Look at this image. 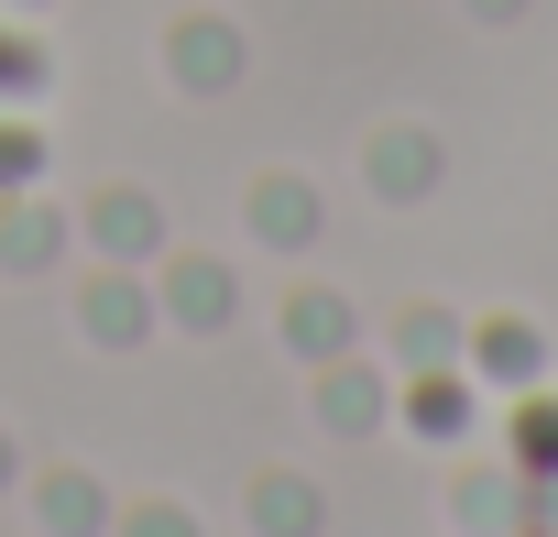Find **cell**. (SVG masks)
Segmentation results:
<instances>
[{"label":"cell","mask_w":558,"mask_h":537,"mask_svg":"<svg viewBox=\"0 0 558 537\" xmlns=\"http://www.w3.org/2000/svg\"><path fill=\"white\" fill-rule=\"evenodd\" d=\"M241 77H252V45H241L230 12H175V23H165V88H186V99H230Z\"/></svg>","instance_id":"obj_1"},{"label":"cell","mask_w":558,"mask_h":537,"mask_svg":"<svg viewBox=\"0 0 558 537\" xmlns=\"http://www.w3.org/2000/svg\"><path fill=\"white\" fill-rule=\"evenodd\" d=\"M154 308H165V330L219 341V330L241 319V275H230L219 252H165V263H154Z\"/></svg>","instance_id":"obj_2"},{"label":"cell","mask_w":558,"mask_h":537,"mask_svg":"<svg viewBox=\"0 0 558 537\" xmlns=\"http://www.w3.org/2000/svg\"><path fill=\"white\" fill-rule=\"evenodd\" d=\"M362 187H373L384 208H427V198L449 187V143H438L427 121H384V132L362 143Z\"/></svg>","instance_id":"obj_3"},{"label":"cell","mask_w":558,"mask_h":537,"mask_svg":"<svg viewBox=\"0 0 558 537\" xmlns=\"http://www.w3.org/2000/svg\"><path fill=\"white\" fill-rule=\"evenodd\" d=\"M307 406H318L329 439H373V428H395V373L373 351H340V362L307 373Z\"/></svg>","instance_id":"obj_4"},{"label":"cell","mask_w":558,"mask_h":537,"mask_svg":"<svg viewBox=\"0 0 558 537\" xmlns=\"http://www.w3.org/2000/svg\"><path fill=\"white\" fill-rule=\"evenodd\" d=\"M77 241L99 252V263H165L175 241H165V198L154 187H99L88 208H77Z\"/></svg>","instance_id":"obj_5"},{"label":"cell","mask_w":558,"mask_h":537,"mask_svg":"<svg viewBox=\"0 0 558 537\" xmlns=\"http://www.w3.org/2000/svg\"><path fill=\"white\" fill-rule=\"evenodd\" d=\"M77 330H88L99 351H143V341L165 330V308H154V286H143V263H99V275L77 286Z\"/></svg>","instance_id":"obj_6"},{"label":"cell","mask_w":558,"mask_h":537,"mask_svg":"<svg viewBox=\"0 0 558 537\" xmlns=\"http://www.w3.org/2000/svg\"><path fill=\"white\" fill-rule=\"evenodd\" d=\"M66 241H77V219H66L56 198H34V187H0V275H12V286L56 275V263H66Z\"/></svg>","instance_id":"obj_7"},{"label":"cell","mask_w":558,"mask_h":537,"mask_svg":"<svg viewBox=\"0 0 558 537\" xmlns=\"http://www.w3.org/2000/svg\"><path fill=\"white\" fill-rule=\"evenodd\" d=\"M241 230H252L263 252H318V230H329V198H318L307 176H252V198H241Z\"/></svg>","instance_id":"obj_8"},{"label":"cell","mask_w":558,"mask_h":537,"mask_svg":"<svg viewBox=\"0 0 558 537\" xmlns=\"http://www.w3.org/2000/svg\"><path fill=\"white\" fill-rule=\"evenodd\" d=\"M274 330H286V351L318 373V362H340V351H362V308L340 297V286H296L286 308H274Z\"/></svg>","instance_id":"obj_9"},{"label":"cell","mask_w":558,"mask_h":537,"mask_svg":"<svg viewBox=\"0 0 558 537\" xmlns=\"http://www.w3.org/2000/svg\"><path fill=\"white\" fill-rule=\"evenodd\" d=\"M395 417L416 428V439H471V417H482V384H471V362H438V373H405L395 384Z\"/></svg>","instance_id":"obj_10"},{"label":"cell","mask_w":558,"mask_h":537,"mask_svg":"<svg viewBox=\"0 0 558 537\" xmlns=\"http://www.w3.org/2000/svg\"><path fill=\"white\" fill-rule=\"evenodd\" d=\"M525 515H536V482L525 472H460L449 482V526L460 537H525Z\"/></svg>","instance_id":"obj_11"},{"label":"cell","mask_w":558,"mask_h":537,"mask_svg":"<svg viewBox=\"0 0 558 537\" xmlns=\"http://www.w3.org/2000/svg\"><path fill=\"white\" fill-rule=\"evenodd\" d=\"M23 493H34V526H45V537H110V482H99V472H66V461H56V472H34Z\"/></svg>","instance_id":"obj_12"},{"label":"cell","mask_w":558,"mask_h":537,"mask_svg":"<svg viewBox=\"0 0 558 537\" xmlns=\"http://www.w3.org/2000/svg\"><path fill=\"white\" fill-rule=\"evenodd\" d=\"M460 362H471V384H536V373H547V341H536L525 319H471Z\"/></svg>","instance_id":"obj_13"},{"label":"cell","mask_w":558,"mask_h":537,"mask_svg":"<svg viewBox=\"0 0 558 537\" xmlns=\"http://www.w3.org/2000/svg\"><path fill=\"white\" fill-rule=\"evenodd\" d=\"M252 537H329V493L307 472H252Z\"/></svg>","instance_id":"obj_14"},{"label":"cell","mask_w":558,"mask_h":537,"mask_svg":"<svg viewBox=\"0 0 558 537\" xmlns=\"http://www.w3.org/2000/svg\"><path fill=\"white\" fill-rule=\"evenodd\" d=\"M395 373H438V362H460V341H471V319H449V308H405L395 330Z\"/></svg>","instance_id":"obj_15"},{"label":"cell","mask_w":558,"mask_h":537,"mask_svg":"<svg viewBox=\"0 0 558 537\" xmlns=\"http://www.w3.org/2000/svg\"><path fill=\"white\" fill-rule=\"evenodd\" d=\"M45 77H56V56H45L23 23H0V99H23V110H34V88H45Z\"/></svg>","instance_id":"obj_16"},{"label":"cell","mask_w":558,"mask_h":537,"mask_svg":"<svg viewBox=\"0 0 558 537\" xmlns=\"http://www.w3.org/2000/svg\"><path fill=\"white\" fill-rule=\"evenodd\" d=\"M514 472H525V482L558 472V406H547V395H525V417H514Z\"/></svg>","instance_id":"obj_17"},{"label":"cell","mask_w":558,"mask_h":537,"mask_svg":"<svg viewBox=\"0 0 558 537\" xmlns=\"http://www.w3.org/2000/svg\"><path fill=\"white\" fill-rule=\"evenodd\" d=\"M110 537H208V526H197V504L143 493V504H121V515H110Z\"/></svg>","instance_id":"obj_18"},{"label":"cell","mask_w":558,"mask_h":537,"mask_svg":"<svg viewBox=\"0 0 558 537\" xmlns=\"http://www.w3.org/2000/svg\"><path fill=\"white\" fill-rule=\"evenodd\" d=\"M45 176V132H34V110L12 121V110H0V187H34Z\"/></svg>","instance_id":"obj_19"},{"label":"cell","mask_w":558,"mask_h":537,"mask_svg":"<svg viewBox=\"0 0 558 537\" xmlns=\"http://www.w3.org/2000/svg\"><path fill=\"white\" fill-rule=\"evenodd\" d=\"M460 12H471V23H525L536 0H460Z\"/></svg>","instance_id":"obj_20"},{"label":"cell","mask_w":558,"mask_h":537,"mask_svg":"<svg viewBox=\"0 0 558 537\" xmlns=\"http://www.w3.org/2000/svg\"><path fill=\"white\" fill-rule=\"evenodd\" d=\"M0 493H23V439L0 428Z\"/></svg>","instance_id":"obj_21"},{"label":"cell","mask_w":558,"mask_h":537,"mask_svg":"<svg viewBox=\"0 0 558 537\" xmlns=\"http://www.w3.org/2000/svg\"><path fill=\"white\" fill-rule=\"evenodd\" d=\"M34 12H56V0H0V23H34Z\"/></svg>","instance_id":"obj_22"}]
</instances>
